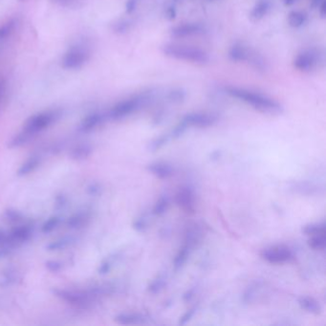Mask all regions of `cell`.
<instances>
[{"mask_svg": "<svg viewBox=\"0 0 326 326\" xmlns=\"http://www.w3.org/2000/svg\"><path fill=\"white\" fill-rule=\"evenodd\" d=\"M225 92L230 97L247 104L263 114L279 116L284 112V108L281 103L260 92L238 87H226Z\"/></svg>", "mask_w": 326, "mask_h": 326, "instance_id": "1", "label": "cell"}, {"mask_svg": "<svg viewBox=\"0 0 326 326\" xmlns=\"http://www.w3.org/2000/svg\"><path fill=\"white\" fill-rule=\"evenodd\" d=\"M161 51L170 59L196 65H206L211 62V57L206 51L189 45L166 43L161 47Z\"/></svg>", "mask_w": 326, "mask_h": 326, "instance_id": "2", "label": "cell"}, {"mask_svg": "<svg viewBox=\"0 0 326 326\" xmlns=\"http://www.w3.org/2000/svg\"><path fill=\"white\" fill-rule=\"evenodd\" d=\"M152 91H148L119 102L109 110V113L107 114L108 119L117 121L130 116L140 108L145 106L147 103H149L152 98Z\"/></svg>", "mask_w": 326, "mask_h": 326, "instance_id": "3", "label": "cell"}, {"mask_svg": "<svg viewBox=\"0 0 326 326\" xmlns=\"http://www.w3.org/2000/svg\"><path fill=\"white\" fill-rule=\"evenodd\" d=\"M62 113L60 110H46L31 116L24 124L22 131L32 140L42 131L48 129L59 120Z\"/></svg>", "mask_w": 326, "mask_h": 326, "instance_id": "4", "label": "cell"}, {"mask_svg": "<svg viewBox=\"0 0 326 326\" xmlns=\"http://www.w3.org/2000/svg\"><path fill=\"white\" fill-rule=\"evenodd\" d=\"M53 294L58 299L67 303L68 304L82 308H87L99 301L93 295L89 287H87L85 289L57 288L53 290Z\"/></svg>", "mask_w": 326, "mask_h": 326, "instance_id": "5", "label": "cell"}, {"mask_svg": "<svg viewBox=\"0 0 326 326\" xmlns=\"http://www.w3.org/2000/svg\"><path fill=\"white\" fill-rule=\"evenodd\" d=\"M90 51L88 47L85 45H74L70 47L64 58H63V67L65 69H79L85 65L89 60Z\"/></svg>", "mask_w": 326, "mask_h": 326, "instance_id": "6", "label": "cell"}, {"mask_svg": "<svg viewBox=\"0 0 326 326\" xmlns=\"http://www.w3.org/2000/svg\"><path fill=\"white\" fill-rule=\"evenodd\" d=\"M320 62V53L318 51L308 49L297 54L293 60V66L300 72L310 73L319 66Z\"/></svg>", "mask_w": 326, "mask_h": 326, "instance_id": "7", "label": "cell"}, {"mask_svg": "<svg viewBox=\"0 0 326 326\" xmlns=\"http://www.w3.org/2000/svg\"><path fill=\"white\" fill-rule=\"evenodd\" d=\"M261 258L271 264H283L292 261L294 254L285 245H275L262 250Z\"/></svg>", "mask_w": 326, "mask_h": 326, "instance_id": "8", "label": "cell"}, {"mask_svg": "<svg viewBox=\"0 0 326 326\" xmlns=\"http://www.w3.org/2000/svg\"><path fill=\"white\" fill-rule=\"evenodd\" d=\"M182 122L188 128H198V129H206L214 126L217 122V117L204 112H194L187 114L183 119Z\"/></svg>", "mask_w": 326, "mask_h": 326, "instance_id": "9", "label": "cell"}, {"mask_svg": "<svg viewBox=\"0 0 326 326\" xmlns=\"http://www.w3.org/2000/svg\"><path fill=\"white\" fill-rule=\"evenodd\" d=\"M206 33V28L203 24L196 22H187L176 25L170 31V34L175 39H184L189 37L200 36Z\"/></svg>", "mask_w": 326, "mask_h": 326, "instance_id": "10", "label": "cell"}, {"mask_svg": "<svg viewBox=\"0 0 326 326\" xmlns=\"http://www.w3.org/2000/svg\"><path fill=\"white\" fill-rule=\"evenodd\" d=\"M9 242L13 248H18L32 238L33 227L31 225H19L8 232Z\"/></svg>", "mask_w": 326, "mask_h": 326, "instance_id": "11", "label": "cell"}, {"mask_svg": "<svg viewBox=\"0 0 326 326\" xmlns=\"http://www.w3.org/2000/svg\"><path fill=\"white\" fill-rule=\"evenodd\" d=\"M177 205L186 213L193 214L196 210V198L194 191L189 187H182L176 195Z\"/></svg>", "mask_w": 326, "mask_h": 326, "instance_id": "12", "label": "cell"}, {"mask_svg": "<svg viewBox=\"0 0 326 326\" xmlns=\"http://www.w3.org/2000/svg\"><path fill=\"white\" fill-rule=\"evenodd\" d=\"M253 50L242 43H235L228 51V58L236 64H247Z\"/></svg>", "mask_w": 326, "mask_h": 326, "instance_id": "13", "label": "cell"}, {"mask_svg": "<svg viewBox=\"0 0 326 326\" xmlns=\"http://www.w3.org/2000/svg\"><path fill=\"white\" fill-rule=\"evenodd\" d=\"M106 120H108L107 114H104V113L90 114L82 121V123L80 124V127H79V130L83 132V133L91 132V131L96 130L101 125H103L106 122Z\"/></svg>", "mask_w": 326, "mask_h": 326, "instance_id": "14", "label": "cell"}, {"mask_svg": "<svg viewBox=\"0 0 326 326\" xmlns=\"http://www.w3.org/2000/svg\"><path fill=\"white\" fill-rule=\"evenodd\" d=\"M291 189L299 195L302 196H318L324 193V189L321 188V186L312 183V182H307V181H300V182H295Z\"/></svg>", "mask_w": 326, "mask_h": 326, "instance_id": "15", "label": "cell"}, {"mask_svg": "<svg viewBox=\"0 0 326 326\" xmlns=\"http://www.w3.org/2000/svg\"><path fill=\"white\" fill-rule=\"evenodd\" d=\"M147 170L159 179H169L174 174V167L168 163L156 162L150 164Z\"/></svg>", "mask_w": 326, "mask_h": 326, "instance_id": "16", "label": "cell"}, {"mask_svg": "<svg viewBox=\"0 0 326 326\" xmlns=\"http://www.w3.org/2000/svg\"><path fill=\"white\" fill-rule=\"evenodd\" d=\"M91 219V214L88 211H81L72 215L66 221V226L70 230H79L87 226Z\"/></svg>", "mask_w": 326, "mask_h": 326, "instance_id": "17", "label": "cell"}, {"mask_svg": "<svg viewBox=\"0 0 326 326\" xmlns=\"http://www.w3.org/2000/svg\"><path fill=\"white\" fill-rule=\"evenodd\" d=\"M271 10L270 0H259L250 12V19L253 22H260L263 20Z\"/></svg>", "mask_w": 326, "mask_h": 326, "instance_id": "18", "label": "cell"}, {"mask_svg": "<svg viewBox=\"0 0 326 326\" xmlns=\"http://www.w3.org/2000/svg\"><path fill=\"white\" fill-rule=\"evenodd\" d=\"M78 239L74 236H65L59 239L54 240L46 246V250L49 252H59L76 244Z\"/></svg>", "mask_w": 326, "mask_h": 326, "instance_id": "19", "label": "cell"}, {"mask_svg": "<svg viewBox=\"0 0 326 326\" xmlns=\"http://www.w3.org/2000/svg\"><path fill=\"white\" fill-rule=\"evenodd\" d=\"M147 321L146 317L140 314L134 313H123L115 317V322L122 326H134V325H142Z\"/></svg>", "mask_w": 326, "mask_h": 326, "instance_id": "20", "label": "cell"}, {"mask_svg": "<svg viewBox=\"0 0 326 326\" xmlns=\"http://www.w3.org/2000/svg\"><path fill=\"white\" fill-rule=\"evenodd\" d=\"M41 162H42V158L40 155H33L28 160H26L20 167L17 175L20 177H24V176H27L34 173L41 165Z\"/></svg>", "mask_w": 326, "mask_h": 326, "instance_id": "21", "label": "cell"}, {"mask_svg": "<svg viewBox=\"0 0 326 326\" xmlns=\"http://www.w3.org/2000/svg\"><path fill=\"white\" fill-rule=\"evenodd\" d=\"M298 303L300 306L308 313L319 315L322 312V307L317 300L311 297L302 296L298 299Z\"/></svg>", "mask_w": 326, "mask_h": 326, "instance_id": "22", "label": "cell"}, {"mask_svg": "<svg viewBox=\"0 0 326 326\" xmlns=\"http://www.w3.org/2000/svg\"><path fill=\"white\" fill-rule=\"evenodd\" d=\"M247 64L258 73L264 74L268 71V63L266 62V60L261 56V54L255 51L252 52Z\"/></svg>", "mask_w": 326, "mask_h": 326, "instance_id": "23", "label": "cell"}, {"mask_svg": "<svg viewBox=\"0 0 326 326\" xmlns=\"http://www.w3.org/2000/svg\"><path fill=\"white\" fill-rule=\"evenodd\" d=\"M93 152V147L90 144H80L72 149L70 156L73 160L83 161L87 159Z\"/></svg>", "mask_w": 326, "mask_h": 326, "instance_id": "24", "label": "cell"}, {"mask_svg": "<svg viewBox=\"0 0 326 326\" xmlns=\"http://www.w3.org/2000/svg\"><path fill=\"white\" fill-rule=\"evenodd\" d=\"M193 248L194 247L190 243L186 242L185 245L179 250V252L177 253L174 261V269L176 271L180 270L184 266V264L187 262Z\"/></svg>", "mask_w": 326, "mask_h": 326, "instance_id": "25", "label": "cell"}, {"mask_svg": "<svg viewBox=\"0 0 326 326\" xmlns=\"http://www.w3.org/2000/svg\"><path fill=\"white\" fill-rule=\"evenodd\" d=\"M20 274L13 269H9L6 272H4L0 277V287L1 288H7L15 285L21 280Z\"/></svg>", "mask_w": 326, "mask_h": 326, "instance_id": "26", "label": "cell"}, {"mask_svg": "<svg viewBox=\"0 0 326 326\" xmlns=\"http://www.w3.org/2000/svg\"><path fill=\"white\" fill-rule=\"evenodd\" d=\"M287 22L292 28L298 29L306 24L307 16L305 13L301 11H292L288 14Z\"/></svg>", "mask_w": 326, "mask_h": 326, "instance_id": "27", "label": "cell"}, {"mask_svg": "<svg viewBox=\"0 0 326 326\" xmlns=\"http://www.w3.org/2000/svg\"><path fill=\"white\" fill-rule=\"evenodd\" d=\"M326 223L321 222V223H311L307 224L304 227H303V233L308 236H317V235H326Z\"/></svg>", "mask_w": 326, "mask_h": 326, "instance_id": "28", "label": "cell"}, {"mask_svg": "<svg viewBox=\"0 0 326 326\" xmlns=\"http://www.w3.org/2000/svg\"><path fill=\"white\" fill-rule=\"evenodd\" d=\"M2 219L9 224H19L23 221L24 216L16 209H7L2 213Z\"/></svg>", "mask_w": 326, "mask_h": 326, "instance_id": "29", "label": "cell"}, {"mask_svg": "<svg viewBox=\"0 0 326 326\" xmlns=\"http://www.w3.org/2000/svg\"><path fill=\"white\" fill-rule=\"evenodd\" d=\"M307 245L314 251H325L326 248V235L312 236L307 240Z\"/></svg>", "mask_w": 326, "mask_h": 326, "instance_id": "30", "label": "cell"}, {"mask_svg": "<svg viewBox=\"0 0 326 326\" xmlns=\"http://www.w3.org/2000/svg\"><path fill=\"white\" fill-rule=\"evenodd\" d=\"M18 25V21L16 19H11L6 22H4L0 26V42L6 40L8 37H10L14 31L16 30Z\"/></svg>", "mask_w": 326, "mask_h": 326, "instance_id": "31", "label": "cell"}, {"mask_svg": "<svg viewBox=\"0 0 326 326\" xmlns=\"http://www.w3.org/2000/svg\"><path fill=\"white\" fill-rule=\"evenodd\" d=\"M63 222V218L58 216L48 218L42 226V232L43 234H50L57 230Z\"/></svg>", "mask_w": 326, "mask_h": 326, "instance_id": "32", "label": "cell"}, {"mask_svg": "<svg viewBox=\"0 0 326 326\" xmlns=\"http://www.w3.org/2000/svg\"><path fill=\"white\" fill-rule=\"evenodd\" d=\"M170 206V199L168 196H164L160 197L156 204L153 207L152 213L154 216L161 217L163 216L169 209Z\"/></svg>", "mask_w": 326, "mask_h": 326, "instance_id": "33", "label": "cell"}, {"mask_svg": "<svg viewBox=\"0 0 326 326\" xmlns=\"http://www.w3.org/2000/svg\"><path fill=\"white\" fill-rule=\"evenodd\" d=\"M186 91L182 88H174L172 91L169 92L167 95V99L169 102L173 104H181L186 99Z\"/></svg>", "mask_w": 326, "mask_h": 326, "instance_id": "34", "label": "cell"}, {"mask_svg": "<svg viewBox=\"0 0 326 326\" xmlns=\"http://www.w3.org/2000/svg\"><path fill=\"white\" fill-rule=\"evenodd\" d=\"M171 139V135L170 134H165L162 135L156 139L152 140L150 145H149V150L152 152H155L157 151H159L160 149H162Z\"/></svg>", "mask_w": 326, "mask_h": 326, "instance_id": "35", "label": "cell"}, {"mask_svg": "<svg viewBox=\"0 0 326 326\" xmlns=\"http://www.w3.org/2000/svg\"><path fill=\"white\" fill-rule=\"evenodd\" d=\"M165 285H166V278L164 276H159L149 285V292L152 294H157L164 289Z\"/></svg>", "mask_w": 326, "mask_h": 326, "instance_id": "36", "label": "cell"}, {"mask_svg": "<svg viewBox=\"0 0 326 326\" xmlns=\"http://www.w3.org/2000/svg\"><path fill=\"white\" fill-rule=\"evenodd\" d=\"M116 260H117V255H113L108 259H106L105 261H103V262L100 264V266L98 268L99 274L100 275H107L109 271L112 269L113 264L115 263Z\"/></svg>", "mask_w": 326, "mask_h": 326, "instance_id": "37", "label": "cell"}, {"mask_svg": "<svg viewBox=\"0 0 326 326\" xmlns=\"http://www.w3.org/2000/svg\"><path fill=\"white\" fill-rule=\"evenodd\" d=\"M64 263L60 261H48L45 262V268L51 273H59L64 270Z\"/></svg>", "mask_w": 326, "mask_h": 326, "instance_id": "38", "label": "cell"}, {"mask_svg": "<svg viewBox=\"0 0 326 326\" xmlns=\"http://www.w3.org/2000/svg\"><path fill=\"white\" fill-rule=\"evenodd\" d=\"M133 229L137 232H144L148 227V219L146 216H141L133 222Z\"/></svg>", "mask_w": 326, "mask_h": 326, "instance_id": "39", "label": "cell"}, {"mask_svg": "<svg viewBox=\"0 0 326 326\" xmlns=\"http://www.w3.org/2000/svg\"><path fill=\"white\" fill-rule=\"evenodd\" d=\"M67 205H68V198L65 195L60 194L56 196L55 198V209L56 210L58 211L64 210Z\"/></svg>", "mask_w": 326, "mask_h": 326, "instance_id": "40", "label": "cell"}, {"mask_svg": "<svg viewBox=\"0 0 326 326\" xmlns=\"http://www.w3.org/2000/svg\"><path fill=\"white\" fill-rule=\"evenodd\" d=\"M130 22L129 21H119V22H116V24H114L113 29L117 33H125V32L130 30Z\"/></svg>", "mask_w": 326, "mask_h": 326, "instance_id": "41", "label": "cell"}, {"mask_svg": "<svg viewBox=\"0 0 326 326\" xmlns=\"http://www.w3.org/2000/svg\"><path fill=\"white\" fill-rule=\"evenodd\" d=\"M196 309H197V308L195 306V307L191 308L190 310H188V311H187V312L180 318L179 325H180V326H185V325H187V324L192 320V318L195 316Z\"/></svg>", "mask_w": 326, "mask_h": 326, "instance_id": "42", "label": "cell"}, {"mask_svg": "<svg viewBox=\"0 0 326 326\" xmlns=\"http://www.w3.org/2000/svg\"><path fill=\"white\" fill-rule=\"evenodd\" d=\"M87 194L90 196H98L102 194V186L99 183H91L87 188Z\"/></svg>", "mask_w": 326, "mask_h": 326, "instance_id": "43", "label": "cell"}, {"mask_svg": "<svg viewBox=\"0 0 326 326\" xmlns=\"http://www.w3.org/2000/svg\"><path fill=\"white\" fill-rule=\"evenodd\" d=\"M1 247H7V248H11L13 250H15V248H13L9 242V236H8V232H5L3 230L0 229V248Z\"/></svg>", "mask_w": 326, "mask_h": 326, "instance_id": "44", "label": "cell"}, {"mask_svg": "<svg viewBox=\"0 0 326 326\" xmlns=\"http://www.w3.org/2000/svg\"><path fill=\"white\" fill-rule=\"evenodd\" d=\"M139 1L140 0H128L127 5H126V10H127L128 14H131L136 10V8L139 4Z\"/></svg>", "mask_w": 326, "mask_h": 326, "instance_id": "45", "label": "cell"}, {"mask_svg": "<svg viewBox=\"0 0 326 326\" xmlns=\"http://www.w3.org/2000/svg\"><path fill=\"white\" fill-rule=\"evenodd\" d=\"M324 1H326V0H312V6H313L314 8H316V9H318L319 6H320Z\"/></svg>", "mask_w": 326, "mask_h": 326, "instance_id": "46", "label": "cell"}, {"mask_svg": "<svg viewBox=\"0 0 326 326\" xmlns=\"http://www.w3.org/2000/svg\"><path fill=\"white\" fill-rule=\"evenodd\" d=\"M296 2H297V0H283V3H284L286 6H292V5H294Z\"/></svg>", "mask_w": 326, "mask_h": 326, "instance_id": "47", "label": "cell"}, {"mask_svg": "<svg viewBox=\"0 0 326 326\" xmlns=\"http://www.w3.org/2000/svg\"><path fill=\"white\" fill-rule=\"evenodd\" d=\"M219 157H220L219 152H213V154H212V159L213 160H217Z\"/></svg>", "mask_w": 326, "mask_h": 326, "instance_id": "48", "label": "cell"}, {"mask_svg": "<svg viewBox=\"0 0 326 326\" xmlns=\"http://www.w3.org/2000/svg\"><path fill=\"white\" fill-rule=\"evenodd\" d=\"M56 1H58V2H60V3H62V4H70V3L73 2L74 0H56Z\"/></svg>", "mask_w": 326, "mask_h": 326, "instance_id": "49", "label": "cell"}, {"mask_svg": "<svg viewBox=\"0 0 326 326\" xmlns=\"http://www.w3.org/2000/svg\"><path fill=\"white\" fill-rule=\"evenodd\" d=\"M3 91H4V86H3V84L0 82V98H1V96H2V94H3Z\"/></svg>", "mask_w": 326, "mask_h": 326, "instance_id": "50", "label": "cell"}]
</instances>
